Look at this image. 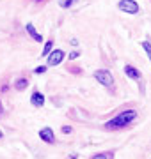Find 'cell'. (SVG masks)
<instances>
[{"mask_svg":"<svg viewBox=\"0 0 151 159\" xmlns=\"http://www.w3.org/2000/svg\"><path fill=\"white\" fill-rule=\"evenodd\" d=\"M135 117H137V111H134V110H126V111H123V113H119L117 117H114L112 120H109L107 124H105V127L107 129H121V127H124L126 124H130L132 120H135Z\"/></svg>","mask_w":151,"mask_h":159,"instance_id":"6da1fadb","label":"cell"},{"mask_svg":"<svg viewBox=\"0 0 151 159\" xmlns=\"http://www.w3.org/2000/svg\"><path fill=\"white\" fill-rule=\"evenodd\" d=\"M94 78L98 80V83H101L103 87H112L114 85V78H112L110 71H107V69H98V71L94 73Z\"/></svg>","mask_w":151,"mask_h":159,"instance_id":"7a4b0ae2","label":"cell"},{"mask_svg":"<svg viewBox=\"0 0 151 159\" xmlns=\"http://www.w3.org/2000/svg\"><path fill=\"white\" fill-rule=\"evenodd\" d=\"M117 7L121 9V11L128 12V14H137L139 12V4L135 2V0H121L119 4H117Z\"/></svg>","mask_w":151,"mask_h":159,"instance_id":"3957f363","label":"cell"},{"mask_svg":"<svg viewBox=\"0 0 151 159\" xmlns=\"http://www.w3.org/2000/svg\"><path fill=\"white\" fill-rule=\"evenodd\" d=\"M64 60V51L62 50H52L48 55V66H59Z\"/></svg>","mask_w":151,"mask_h":159,"instance_id":"277c9868","label":"cell"},{"mask_svg":"<svg viewBox=\"0 0 151 159\" xmlns=\"http://www.w3.org/2000/svg\"><path fill=\"white\" fill-rule=\"evenodd\" d=\"M39 136L43 142H46V143H53L55 142V136H53V131L50 129V127H43V129L39 131Z\"/></svg>","mask_w":151,"mask_h":159,"instance_id":"5b68a950","label":"cell"},{"mask_svg":"<svg viewBox=\"0 0 151 159\" xmlns=\"http://www.w3.org/2000/svg\"><path fill=\"white\" fill-rule=\"evenodd\" d=\"M30 102H32V106H36V108H41V106L45 104V96H43L41 92L36 90L34 94H32V97H30Z\"/></svg>","mask_w":151,"mask_h":159,"instance_id":"8992f818","label":"cell"},{"mask_svg":"<svg viewBox=\"0 0 151 159\" xmlns=\"http://www.w3.org/2000/svg\"><path fill=\"white\" fill-rule=\"evenodd\" d=\"M25 30H27V34H29L36 43H41V41H43L41 34H37V30L34 29V25H32V23H27V25H25Z\"/></svg>","mask_w":151,"mask_h":159,"instance_id":"52a82bcc","label":"cell"},{"mask_svg":"<svg viewBox=\"0 0 151 159\" xmlns=\"http://www.w3.org/2000/svg\"><path fill=\"white\" fill-rule=\"evenodd\" d=\"M124 73L132 80H140V71H137L134 66H124Z\"/></svg>","mask_w":151,"mask_h":159,"instance_id":"ba28073f","label":"cell"},{"mask_svg":"<svg viewBox=\"0 0 151 159\" xmlns=\"http://www.w3.org/2000/svg\"><path fill=\"white\" fill-rule=\"evenodd\" d=\"M29 87V80L27 78H18L16 81H14V89L16 90H25Z\"/></svg>","mask_w":151,"mask_h":159,"instance_id":"9c48e42d","label":"cell"},{"mask_svg":"<svg viewBox=\"0 0 151 159\" xmlns=\"http://www.w3.org/2000/svg\"><path fill=\"white\" fill-rule=\"evenodd\" d=\"M52 50H53V43L52 41H46V43H45V48L41 51V55H43V57H48V55L52 53Z\"/></svg>","mask_w":151,"mask_h":159,"instance_id":"30bf717a","label":"cell"},{"mask_svg":"<svg viewBox=\"0 0 151 159\" xmlns=\"http://www.w3.org/2000/svg\"><path fill=\"white\" fill-rule=\"evenodd\" d=\"M75 2H76V0H59V6L62 7V9H70Z\"/></svg>","mask_w":151,"mask_h":159,"instance_id":"8fae6325","label":"cell"},{"mask_svg":"<svg viewBox=\"0 0 151 159\" xmlns=\"http://www.w3.org/2000/svg\"><path fill=\"white\" fill-rule=\"evenodd\" d=\"M112 157H114V154L107 152V154H96V156H93L91 159H112Z\"/></svg>","mask_w":151,"mask_h":159,"instance_id":"7c38bea8","label":"cell"},{"mask_svg":"<svg viewBox=\"0 0 151 159\" xmlns=\"http://www.w3.org/2000/svg\"><path fill=\"white\" fill-rule=\"evenodd\" d=\"M142 48H144V51L148 53V57H149V62H151V43L144 41V43H142Z\"/></svg>","mask_w":151,"mask_h":159,"instance_id":"4fadbf2b","label":"cell"},{"mask_svg":"<svg viewBox=\"0 0 151 159\" xmlns=\"http://www.w3.org/2000/svg\"><path fill=\"white\" fill-rule=\"evenodd\" d=\"M45 71H46V66H39V67H36L34 73H36V74H43Z\"/></svg>","mask_w":151,"mask_h":159,"instance_id":"5bb4252c","label":"cell"},{"mask_svg":"<svg viewBox=\"0 0 151 159\" xmlns=\"http://www.w3.org/2000/svg\"><path fill=\"white\" fill-rule=\"evenodd\" d=\"M80 57V51H73V53H70V60H73V58H78Z\"/></svg>","mask_w":151,"mask_h":159,"instance_id":"9a60e30c","label":"cell"},{"mask_svg":"<svg viewBox=\"0 0 151 159\" xmlns=\"http://www.w3.org/2000/svg\"><path fill=\"white\" fill-rule=\"evenodd\" d=\"M71 131H73V129H71L70 125H62V133H64V134H70Z\"/></svg>","mask_w":151,"mask_h":159,"instance_id":"2e32d148","label":"cell"},{"mask_svg":"<svg viewBox=\"0 0 151 159\" xmlns=\"http://www.w3.org/2000/svg\"><path fill=\"white\" fill-rule=\"evenodd\" d=\"M4 115V108H2V101H0V117Z\"/></svg>","mask_w":151,"mask_h":159,"instance_id":"e0dca14e","label":"cell"},{"mask_svg":"<svg viewBox=\"0 0 151 159\" xmlns=\"http://www.w3.org/2000/svg\"><path fill=\"white\" fill-rule=\"evenodd\" d=\"M2 136H4V133H2V131H0V138H2Z\"/></svg>","mask_w":151,"mask_h":159,"instance_id":"ac0fdd59","label":"cell"},{"mask_svg":"<svg viewBox=\"0 0 151 159\" xmlns=\"http://www.w3.org/2000/svg\"><path fill=\"white\" fill-rule=\"evenodd\" d=\"M37 2H39V0H37Z\"/></svg>","mask_w":151,"mask_h":159,"instance_id":"d6986e66","label":"cell"}]
</instances>
